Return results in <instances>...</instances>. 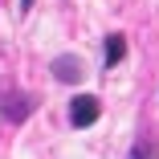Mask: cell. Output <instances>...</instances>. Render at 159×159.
I'll use <instances>...</instances> for the list:
<instances>
[{"instance_id": "cell-6", "label": "cell", "mask_w": 159, "mask_h": 159, "mask_svg": "<svg viewBox=\"0 0 159 159\" xmlns=\"http://www.w3.org/2000/svg\"><path fill=\"white\" fill-rule=\"evenodd\" d=\"M37 4V0H20V12H29V8H33Z\"/></svg>"}, {"instance_id": "cell-1", "label": "cell", "mask_w": 159, "mask_h": 159, "mask_svg": "<svg viewBox=\"0 0 159 159\" xmlns=\"http://www.w3.org/2000/svg\"><path fill=\"white\" fill-rule=\"evenodd\" d=\"M33 98H29V94L25 90H4V94H0V114H4V118H12V122H25L29 114H33Z\"/></svg>"}, {"instance_id": "cell-3", "label": "cell", "mask_w": 159, "mask_h": 159, "mask_svg": "<svg viewBox=\"0 0 159 159\" xmlns=\"http://www.w3.org/2000/svg\"><path fill=\"white\" fill-rule=\"evenodd\" d=\"M53 78L57 82H82V61L78 57H57L53 61Z\"/></svg>"}, {"instance_id": "cell-5", "label": "cell", "mask_w": 159, "mask_h": 159, "mask_svg": "<svg viewBox=\"0 0 159 159\" xmlns=\"http://www.w3.org/2000/svg\"><path fill=\"white\" fill-rule=\"evenodd\" d=\"M131 159H159V147H155L151 139H139V143L131 147Z\"/></svg>"}, {"instance_id": "cell-2", "label": "cell", "mask_w": 159, "mask_h": 159, "mask_svg": "<svg viewBox=\"0 0 159 159\" xmlns=\"http://www.w3.org/2000/svg\"><path fill=\"white\" fill-rule=\"evenodd\" d=\"M98 98H94V94H78V98L70 102V122L74 126H94L98 122Z\"/></svg>"}, {"instance_id": "cell-4", "label": "cell", "mask_w": 159, "mask_h": 159, "mask_svg": "<svg viewBox=\"0 0 159 159\" xmlns=\"http://www.w3.org/2000/svg\"><path fill=\"white\" fill-rule=\"evenodd\" d=\"M122 53H126L122 33H110V37H106V70H110V66H118V61H122Z\"/></svg>"}]
</instances>
